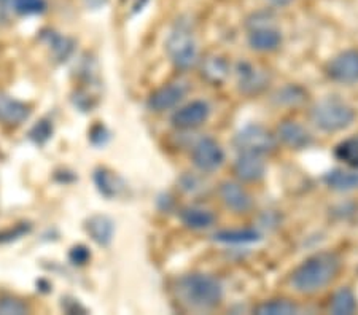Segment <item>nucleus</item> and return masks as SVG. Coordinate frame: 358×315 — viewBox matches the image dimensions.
<instances>
[{
	"label": "nucleus",
	"instance_id": "nucleus-1",
	"mask_svg": "<svg viewBox=\"0 0 358 315\" xmlns=\"http://www.w3.org/2000/svg\"><path fill=\"white\" fill-rule=\"evenodd\" d=\"M341 269V260L331 251H320L309 256L294 269L290 284L299 293H315L330 285Z\"/></svg>",
	"mask_w": 358,
	"mask_h": 315
},
{
	"label": "nucleus",
	"instance_id": "nucleus-2",
	"mask_svg": "<svg viewBox=\"0 0 358 315\" xmlns=\"http://www.w3.org/2000/svg\"><path fill=\"white\" fill-rule=\"evenodd\" d=\"M177 295L185 306L194 311H209L223 300L220 280L209 274H188L177 284Z\"/></svg>",
	"mask_w": 358,
	"mask_h": 315
},
{
	"label": "nucleus",
	"instance_id": "nucleus-3",
	"mask_svg": "<svg viewBox=\"0 0 358 315\" xmlns=\"http://www.w3.org/2000/svg\"><path fill=\"white\" fill-rule=\"evenodd\" d=\"M310 118L317 128L325 133H338L354 123L355 110L343 101L328 97L314 105Z\"/></svg>",
	"mask_w": 358,
	"mask_h": 315
},
{
	"label": "nucleus",
	"instance_id": "nucleus-4",
	"mask_svg": "<svg viewBox=\"0 0 358 315\" xmlns=\"http://www.w3.org/2000/svg\"><path fill=\"white\" fill-rule=\"evenodd\" d=\"M166 50L169 54L172 64L177 68H189L198 57V48L193 37V32L185 21H177L176 27L172 29L169 38L166 42Z\"/></svg>",
	"mask_w": 358,
	"mask_h": 315
},
{
	"label": "nucleus",
	"instance_id": "nucleus-5",
	"mask_svg": "<svg viewBox=\"0 0 358 315\" xmlns=\"http://www.w3.org/2000/svg\"><path fill=\"white\" fill-rule=\"evenodd\" d=\"M275 145L277 142L273 133L259 124H248L234 137V147L239 153H255L264 156L273 153Z\"/></svg>",
	"mask_w": 358,
	"mask_h": 315
},
{
	"label": "nucleus",
	"instance_id": "nucleus-6",
	"mask_svg": "<svg viewBox=\"0 0 358 315\" xmlns=\"http://www.w3.org/2000/svg\"><path fill=\"white\" fill-rule=\"evenodd\" d=\"M327 75L341 85L358 82V51L348 50L334 56L327 66Z\"/></svg>",
	"mask_w": 358,
	"mask_h": 315
},
{
	"label": "nucleus",
	"instance_id": "nucleus-7",
	"mask_svg": "<svg viewBox=\"0 0 358 315\" xmlns=\"http://www.w3.org/2000/svg\"><path fill=\"white\" fill-rule=\"evenodd\" d=\"M193 164L202 172H213L224 163V152L220 143L210 137H204L196 143L192 153Z\"/></svg>",
	"mask_w": 358,
	"mask_h": 315
},
{
	"label": "nucleus",
	"instance_id": "nucleus-8",
	"mask_svg": "<svg viewBox=\"0 0 358 315\" xmlns=\"http://www.w3.org/2000/svg\"><path fill=\"white\" fill-rule=\"evenodd\" d=\"M209 115H210V108L206 102L194 101L176 110L174 115H172L171 122L177 129L189 131V129L199 128L201 124H204L207 122V118H209Z\"/></svg>",
	"mask_w": 358,
	"mask_h": 315
},
{
	"label": "nucleus",
	"instance_id": "nucleus-9",
	"mask_svg": "<svg viewBox=\"0 0 358 315\" xmlns=\"http://www.w3.org/2000/svg\"><path fill=\"white\" fill-rule=\"evenodd\" d=\"M266 174V163L262 154L239 153L234 163V175L241 182H258Z\"/></svg>",
	"mask_w": 358,
	"mask_h": 315
},
{
	"label": "nucleus",
	"instance_id": "nucleus-10",
	"mask_svg": "<svg viewBox=\"0 0 358 315\" xmlns=\"http://www.w3.org/2000/svg\"><path fill=\"white\" fill-rule=\"evenodd\" d=\"M220 198L223 204L234 214H245L252 209L253 200L244 186L236 182H223L220 185Z\"/></svg>",
	"mask_w": 358,
	"mask_h": 315
},
{
	"label": "nucleus",
	"instance_id": "nucleus-11",
	"mask_svg": "<svg viewBox=\"0 0 358 315\" xmlns=\"http://www.w3.org/2000/svg\"><path fill=\"white\" fill-rule=\"evenodd\" d=\"M185 93V86L180 83H169L155 91V93L150 96L148 99V108L153 112H166L174 108L178 102L183 99Z\"/></svg>",
	"mask_w": 358,
	"mask_h": 315
},
{
	"label": "nucleus",
	"instance_id": "nucleus-12",
	"mask_svg": "<svg viewBox=\"0 0 358 315\" xmlns=\"http://www.w3.org/2000/svg\"><path fill=\"white\" fill-rule=\"evenodd\" d=\"M277 137H279V140L284 145L290 147L292 150H303V148L309 147L310 142H313L309 131L299 123L292 122V119H287V122H282L279 124Z\"/></svg>",
	"mask_w": 358,
	"mask_h": 315
},
{
	"label": "nucleus",
	"instance_id": "nucleus-13",
	"mask_svg": "<svg viewBox=\"0 0 358 315\" xmlns=\"http://www.w3.org/2000/svg\"><path fill=\"white\" fill-rule=\"evenodd\" d=\"M238 83L247 94H257L268 85V73L250 62H241L238 67Z\"/></svg>",
	"mask_w": 358,
	"mask_h": 315
},
{
	"label": "nucleus",
	"instance_id": "nucleus-14",
	"mask_svg": "<svg viewBox=\"0 0 358 315\" xmlns=\"http://www.w3.org/2000/svg\"><path fill=\"white\" fill-rule=\"evenodd\" d=\"M282 36L273 26L253 27L248 34V45L259 53H271L280 47Z\"/></svg>",
	"mask_w": 358,
	"mask_h": 315
},
{
	"label": "nucleus",
	"instance_id": "nucleus-15",
	"mask_svg": "<svg viewBox=\"0 0 358 315\" xmlns=\"http://www.w3.org/2000/svg\"><path fill=\"white\" fill-rule=\"evenodd\" d=\"M31 115L29 107L11 96L0 93V123L7 126H18L24 123Z\"/></svg>",
	"mask_w": 358,
	"mask_h": 315
},
{
	"label": "nucleus",
	"instance_id": "nucleus-16",
	"mask_svg": "<svg viewBox=\"0 0 358 315\" xmlns=\"http://www.w3.org/2000/svg\"><path fill=\"white\" fill-rule=\"evenodd\" d=\"M86 233L101 247H107L112 242L115 234L113 221L107 215H92L90 220H86L85 225Z\"/></svg>",
	"mask_w": 358,
	"mask_h": 315
},
{
	"label": "nucleus",
	"instance_id": "nucleus-17",
	"mask_svg": "<svg viewBox=\"0 0 358 315\" xmlns=\"http://www.w3.org/2000/svg\"><path fill=\"white\" fill-rule=\"evenodd\" d=\"M323 182L334 191L348 193L358 188V172L348 169H333L323 175Z\"/></svg>",
	"mask_w": 358,
	"mask_h": 315
},
{
	"label": "nucleus",
	"instance_id": "nucleus-18",
	"mask_svg": "<svg viewBox=\"0 0 358 315\" xmlns=\"http://www.w3.org/2000/svg\"><path fill=\"white\" fill-rule=\"evenodd\" d=\"M180 220L187 228L201 231L210 228L215 223V215L210 210L201 207H185L180 212Z\"/></svg>",
	"mask_w": 358,
	"mask_h": 315
},
{
	"label": "nucleus",
	"instance_id": "nucleus-19",
	"mask_svg": "<svg viewBox=\"0 0 358 315\" xmlns=\"http://www.w3.org/2000/svg\"><path fill=\"white\" fill-rule=\"evenodd\" d=\"M215 240L222 244L228 245H244V244H253L262 239V234L255 229L245 228V229H223V231L215 233Z\"/></svg>",
	"mask_w": 358,
	"mask_h": 315
},
{
	"label": "nucleus",
	"instance_id": "nucleus-20",
	"mask_svg": "<svg viewBox=\"0 0 358 315\" xmlns=\"http://www.w3.org/2000/svg\"><path fill=\"white\" fill-rule=\"evenodd\" d=\"M94 182L96 186L102 196H106L108 199H112L115 196H118L120 191L123 190V182L118 175H115L113 172L108 169H97L94 172Z\"/></svg>",
	"mask_w": 358,
	"mask_h": 315
},
{
	"label": "nucleus",
	"instance_id": "nucleus-21",
	"mask_svg": "<svg viewBox=\"0 0 358 315\" xmlns=\"http://www.w3.org/2000/svg\"><path fill=\"white\" fill-rule=\"evenodd\" d=\"M229 67L227 64V61L222 59L218 56H210L202 62L201 67V75L204 77L207 82H210L213 85L222 83L224 78L228 77Z\"/></svg>",
	"mask_w": 358,
	"mask_h": 315
},
{
	"label": "nucleus",
	"instance_id": "nucleus-22",
	"mask_svg": "<svg viewBox=\"0 0 358 315\" xmlns=\"http://www.w3.org/2000/svg\"><path fill=\"white\" fill-rule=\"evenodd\" d=\"M358 309L357 298L350 288H341L333 295L330 302V312L334 315H350Z\"/></svg>",
	"mask_w": 358,
	"mask_h": 315
},
{
	"label": "nucleus",
	"instance_id": "nucleus-23",
	"mask_svg": "<svg viewBox=\"0 0 358 315\" xmlns=\"http://www.w3.org/2000/svg\"><path fill=\"white\" fill-rule=\"evenodd\" d=\"M334 156L348 164L349 168L358 170V135H352L339 142L334 148Z\"/></svg>",
	"mask_w": 358,
	"mask_h": 315
},
{
	"label": "nucleus",
	"instance_id": "nucleus-24",
	"mask_svg": "<svg viewBox=\"0 0 358 315\" xmlns=\"http://www.w3.org/2000/svg\"><path fill=\"white\" fill-rule=\"evenodd\" d=\"M298 306L290 300H269L255 309L258 315H292L298 314Z\"/></svg>",
	"mask_w": 358,
	"mask_h": 315
},
{
	"label": "nucleus",
	"instance_id": "nucleus-25",
	"mask_svg": "<svg viewBox=\"0 0 358 315\" xmlns=\"http://www.w3.org/2000/svg\"><path fill=\"white\" fill-rule=\"evenodd\" d=\"M48 45L51 51H53V54L57 61H67L69 56L72 54L73 51V42L71 38L67 37H62V36H57L55 32H50L48 36Z\"/></svg>",
	"mask_w": 358,
	"mask_h": 315
},
{
	"label": "nucleus",
	"instance_id": "nucleus-26",
	"mask_svg": "<svg viewBox=\"0 0 358 315\" xmlns=\"http://www.w3.org/2000/svg\"><path fill=\"white\" fill-rule=\"evenodd\" d=\"M10 7L21 16L42 15L46 10V0H10Z\"/></svg>",
	"mask_w": 358,
	"mask_h": 315
},
{
	"label": "nucleus",
	"instance_id": "nucleus-27",
	"mask_svg": "<svg viewBox=\"0 0 358 315\" xmlns=\"http://www.w3.org/2000/svg\"><path fill=\"white\" fill-rule=\"evenodd\" d=\"M29 135H31V139L38 143V145H43V143L53 135V124H51L48 119H42V122H38L34 126Z\"/></svg>",
	"mask_w": 358,
	"mask_h": 315
},
{
	"label": "nucleus",
	"instance_id": "nucleus-28",
	"mask_svg": "<svg viewBox=\"0 0 358 315\" xmlns=\"http://www.w3.org/2000/svg\"><path fill=\"white\" fill-rule=\"evenodd\" d=\"M27 312V306L20 300H15V298H3V300H0V315H22Z\"/></svg>",
	"mask_w": 358,
	"mask_h": 315
},
{
	"label": "nucleus",
	"instance_id": "nucleus-29",
	"mask_svg": "<svg viewBox=\"0 0 358 315\" xmlns=\"http://www.w3.org/2000/svg\"><path fill=\"white\" fill-rule=\"evenodd\" d=\"M280 102H288V104L296 105L299 102L304 101V93L299 88H293V86H288L282 93H279Z\"/></svg>",
	"mask_w": 358,
	"mask_h": 315
},
{
	"label": "nucleus",
	"instance_id": "nucleus-30",
	"mask_svg": "<svg viewBox=\"0 0 358 315\" xmlns=\"http://www.w3.org/2000/svg\"><path fill=\"white\" fill-rule=\"evenodd\" d=\"M108 139H110V134H108V131L103 128L102 124H97V126H94V128L91 129L90 140H91L92 145L102 147V145H106V143L108 142Z\"/></svg>",
	"mask_w": 358,
	"mask_h": 315
},
{
	"label": "nucleus",
	"instance_id": "nucleus-31",
	"mask_svg": "<svg viewBox=\"0 0 358 315\" xmlns=\"http://www.w3.org/2000/svg\"><path fill=\"white\" fill-rule=\"evenodd\" d=\"M69 258H71V261L73 263V265L83 266L88 263V260L91 258V254H90V250L85 247V245H77V247H73L71 250Z\"/></svg>",
	"mask_w": 358,
	"mask_h": 315
},
{
	"label": "nucleus",
	"instance_id": "nucleus-32",
	"mask_svg": "<svg viewBox=\"0 0 358 315\" xmlns=\"http://www.w3.org/2000/svg\"><path fill=\"white\" fill-rule=\"evenodd\" d=\"M29 231V226L24 225H20L16 226L13 231H3L0 233V242H10V240H15V239H20L24 236V234Z\"/></svg>",
	"mask_w": 358,
	"mask_h": 315
},
{
	"label": "nucleus",
	"instance_id": "nucleus-33",
	"mask_svg": "<svg viewBox=\"0 0 358 315\" xmlns=\"http://www.w3.org/2000/svg\"><path fill=\"white\" fill-rule=\"evenodd\" d=\"M85 3H86V7L91 10H99L107 3V0H85Z\"/></svg>",
	"mask_w": 358,
	"mask_h": 315
},
{
	"label": "nucleus",
	"instance_id": "nucleus-34",
	"mask_svg": "<svg viewBox=\"0 0 358 315\" xmlns=\"http://www.w3.org/2000/svg\"><path fill=\"white\" fill-rule=\"evenodd\" d=\"M269 2L275 5V7H285V5L290 3L292 0H269Z\"/></svg>",
	"mask_w": 358,
	"mask_h": 315
}]
</instances>
